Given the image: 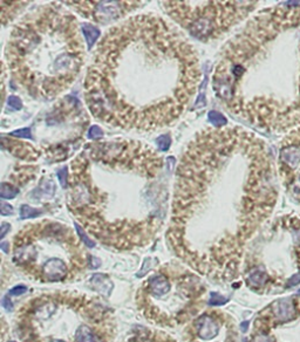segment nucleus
Wrapping results in <instances>:
<instances>
[{"instance_id":"31","label":"nucleus","mask_w":300,"mask_h":342,"mask_svg":"<svg viewBox=\"0 0 300 342\" xmlns=\"http://www.w3.org/2000/svg\"><path fill=\"white\" fill-rule=\"evenodd\" d=\"M298 284H300V273L295 274V276H292L289 280H287L286 289H291V287L297 286Z\"/></svg>"},{"instance_id":"32","label":"nucleus","mask_w":300,"mask_h":342,"mask_svg":"<svg viewBox=\"0 0 300 342\" xmlns=\"http://www.w3.org/2000/svg\"><path fill=\"white\" fill-rule=\"evenodd\" d=\"M12 211H13V209H12V206L9 205V204L5 203V202H1V213H2V216L9 215V213H12Z\"/></svg>"},{"instance_id":"33","label":"nucleus","mask_w":300,"mask_h":342,"mask_svg":"<svg viewBox=\"0 0 300 342\" xmlns=\"http://www.w3.org/2000/svg\"><path fill=\"white\" fill-rule=\"evenodd\" d=\"M2 306H4V308L6 311H12V303L9 301V296L6 295L4 296V299H2Z\"/></svg>"},{"instance_id":"5","label":"nucleus","mask_w":300,"mask_h":342,"mask_svg":"<svg viewBox=\"0 0 300 342\" xmlns=\"http://www.w3.org/2000/svg\"><path fill=\"white\" fill-rule=\"evenodd\" d=\"M79 22L56 2L39 5L12 28L5 63L12 81L39 100H53L71 87L85 65Z\"/></svg>"},{"instance_id":"1","label":"nucleus","mask_w":300,"mask_h":342,"mask_svg":"<svg viewBox=\"0 0 300 342\" xmlns=\"http://www.w3.org/2000/svg\"><path fill=\"white\" fill-rule=\"evenodd\" d=\"M276 197L265 143L239 127H209L178 163L168 237L177 253L202 268L235 260L239 246Z\"/></svg>"},{"instance_id":"20","label":"nucleus","mask_w":300,"mask_h":342,"mask_svg":"<svg viewBox=\"0 0 300 342\" xmlns=\"http://www.w3.org/2000/svg\"><path fill=\"white\" fill-rule=\"evenodd\" d=\"M41 215V211L33 209L30 205H22L20 207V219H31Z\"/></svg>"},{"instance_id":"21","label":"nucleus","mask_w":300,"mask_h":342,"mask_svg":"<svg viewBox=\"0 0 300 342\" xmlns=\"http://www.w3.org/2000/svg\"><path fill=\"white\" fill-rule=\"evenodd\" d=\"M18 194V189L13 187L12 184L7 183V182H4L1 184V198H6V199H12L17 196Z\"/></svg>"},{"instance_id":"2","label":"nucleus","mask_w":300,"mask_h":342,"mask_svg":"<svg viewBox=\"0 0 300 342\" xmlns=\"http://www.w3.org/2000/svg\"><path fill=\"white\" fill-rule=\"evenodd\" d=\"M197 50L178 28L155 13L109 28L85 79V100L101 122L151 132L182 116L200 87Z\"/></svg>"},{"instance_id":"14","label":"nucleus","mask_w":300,"mask_h":342,"mask_svg":"<svg viewBox=\"0 0 300 342\" xmlns=\"http://www.w3.org/2000/svg\"><path fill=\"white\" fill-rule=\"evenodd\" d=\"M150 292L154 295H164L170 290V284L169 280L164 276H155L149 280Z\"/></svg>"},{"instance_id":"38","label":"nucleus","mask_w":300,"mask_h":342,"mask_svg":"<svg viewBox=\"0 0 300 342\" xmlns=\"http://www.w3.org/2000/svg\"><path fill=\"white\" fill-rule=\"evenodd\" d=\"M50 342H65V341H62V340H53V341H50Z\"/></svg>"},{"instance_id":"18","label":"nucleus","mask_w":300,"mask_h":342,"mask_svg":"<svg viewBox=\"0 0 300 342\" xmlns=\"http://www.w3.org/2000/svg\"><path fill=\"white\" fill-rule=\"evenodd\" d=\"M76 342H99L97 335L87 325H81L75 332Z\"/></svg>"},{"instance_id":"17","label":"nucleus","mask_w":300,"mask_h":342,"mask_svg":"<svg viewBox=\"0 0 300 342\" xmlns=\"http://www.w3.org/2000/svg\"><path fill=\"white\" fill-rule=\"evenodd\" d=\"M81 32L85 35V39L87 41L88 49H92L95 41L100 37V30L98 27L93 26L92 24H82L81 25Z\"/></svg>"},{"instance_id":"12","label":"nucleus","mask_w":300,"mask_h":342,"mask_svg":"<svg viewBox=\"0 0 300 342\" xmlns=\"http://www.w3.org/2000/svg\"><path fill=\"white\" fill-rule=\"evenodd\" d=\"M272 312L279 322H286L296 318V306L291 298H282L274 301Z\"/></svg>"},{"instance_id":"15","label":"nucleus","mask_w":300,"mask_h":342,"mask_svg":"<svg viewBox=\"0 0 300 342\" xmlns=\"http://www.w3.org/2000/svg\"><path fill=\"white\" fill-rule=\"evenodd\" d=\"M91 284L97 291H99L101 294H104L106 296H109L111 291H113V283H111L109 278L103 274H95L92 277Z\"/></svg>"},{"instance_id":"16","label":"nucleus","mask_w":300,"mask_h":342,"mask_svg":"<svg viewBox=\"0 0 300 342\" xmlns=\"http://www.w3.org/2000/svg\"><path fill=\"white\" fill-rule=\"evenodd\" d=\"M267 279L269 277L264 268H256L248 276V284L252 287H261L266 284Z\"/></svg>"},{"instance_id":"26","label":"nucleus","mask_w":300,"mask_h":342,"mask_svg":"<svg viewBox=\"0 0 300 342\" xmlns=\"http://www.w3.org/2000/svg\"><path fill=\"white\" fill-rule=\"evenodd\" d=\"M102 136H103V130H102L100 127L93 126L91 128V129H89V132H88L89 139L95 140V139H100V137H102Z\"/></svg>"},{"instance_id":"25","label":"nucleus","mask_w":300,"mask_h":342,"mask_svg":"<svg viewBox=\"0 0 300 342\" xmlns=\"http://www.w3.org/2000/svg\"><path fill=\"white\" fill-rule=\"evenodd\" d=\"M28 291V289L26 286H24V285H18V286H15L13 287L12 290H9L8 291V293H7V295L8 296H17V295H22L24 293H26Z\"/></svg>"},{"instance_id":"3","label":"nucleus","mask_w":300,"mask_h":342,"mask_svg":"<svg viewBox=\"0 0 300 342\" xmlns=\"http://www.w3.org/2000/svg\"><path fill=\"white\" fill-rule=\"evenodd\" d=\"M158 152L136 140L92 142L71 163L68 205L108 245L148 243L163 223L168 189Z\"/></svg>"},{"instance_id":"10","label":"nucleus","mask_w":300,"mask_h":342,"mask_svg":"<svg viewBox=\"0 0 300 342\" xmlns=\"http://www.w3.org/2000/svg\"><path fill=\"white\" fill-rule=\"evenodd\" d=\"M41 273L49 281H60L65 279L68 273V266L61 258H53L45 261L40 267Z\"/></svg>"},{"instance_id":"29","label":"nucleus","mask_w":300,"mask_h":342,"mask_svg":"<svg viewBox=\"0 0 300 342\" xmlns=\"http://www.w3.org/2000/svg\"><path fill=\"white\" fill-rule=\"evenodd\" d=\"M11 135L12 136H17V137H28V139H32L31 128H25V129L17 130V132L12 133Z\"/></svg>"},{"instance_id":"36","label":"nucleus","mask_w":300,"mask_h":342,"mask_svg":"<svg viewBox=\"0 0 300 342\" xmlns=\"http://www.w3.org/2000/svg\"><path fill=\"white\" fill-rule=\"evenodd\" d=\"M249 325H250V322L249 321H244V322H242V325H241V329L243 332H247L248 331V328H249Z\"/></svg>"},{"instance_id":"24","label":"nucleus","mask_w":300,"mask_h":342,"mask_svg":"<svg viewBox=\"0 0 300 342\" xmlns=\"http://www.w3.org/2000/svg\"><path fill=\"white\" fill-rule=\"evenodd\" d=\"M75 229H76V232H78L79 237L81 238V241L85 243V245H86V246H88L89 248L94 247V246H95V243H94L93 241H92V239L89 238L87 235H86L85 231H84V229H82L81 226L79 225V224H75Z\"/></svg>"},{"instance_id":"6","label":"nucleus","mask_w":300,"mask_h":342,"mask_svg":"<svg viewBox=\"0 0 300 342\" xmlns=\"http://www.w3.org/2000/svg\"><path fill=\"white\" fill-rule=\"evenodd\" d=\"M162 7L195 39L221 38L256 7L253 1H163Z\"/></svg>"},{"instance_id":"23","label":"nucleus","mask_w":300,"mask_h":342,"mask_svg":"<svg viewBox=\"0 0 300 342\" xmlns=\"http://www.w3.org/2000/svg\"><path fill=\"white\" fill-rule=\"evenodd\" d=\"M155 142L161 151H167V150L170 148L171 139L169 135H162V136H159L158 139H156Z\"/></svg>"},{"instance_id":"7","label":"nucleus","mask_w":300,"mask_h":342,"mask_svg":"<svg viewBox=\"0 0 300 342\" xmlns=\"http://www.w3.org/2000/svg\"><path fill=\"white\" fill-rule=\"evenodd\" d=\"M82 17L99 24H108L141 7V1H67Z\"/></svg>"},{"instance_id":"40","label":"nucleus","mask_w":300,"mask_h":342,"mask_svg":"<svg viewBox=\"0 0 300 342\" xmlns=\"http://www.w3.org/2000/svg\"><path fill=\"white\" fill-rule=\"evenodd\" d=\"M8 342H14V341H8Z\"/></svg>"},{"instance_id":"13","label":"nucleus","mask_w":300,"mask_h":342,"mask_svg":"<svg viewBox=\"0 0 300 342\" xmlns=\"http://www.w3.org/2000/svg\"><path fill=\"white\" fill-rule=\"evenodd\" d=\"M28 4L27 1H2L1 7H2V25L5 24L6 20L8 19V22L17 15L22 8Z\"/></svg>"},{"instance_id":"11","label":"nucleus","mask_w":300,"mask_h":342,"mask_svg":"<svg viewBox=\"0 0 300 342\" xmlns=\"http://www.w3.org/2000/svg\"><path fill=\"white\" fill-rule=\"evenodd\" d=\"M197 335L204 341H210L218 335L219 324L211 315L203 314L196 321Z\"/></svg>"},{"instance_id":"8","label":"nucleus","mask_w":300,"mask_h":342,"mask_svg":"<svg viewBox=\"0 0 300 342\" xmlns=\"http://www.w3.org/2000/svg\"><path fill=\"white\" fill-rule=\"evenodd\" d=\"M279 164L284 182L300 199V129L285 140L279 152Z\"/></svg>"},{"instance_id":"37","label":"nucleus","mask_w":300,"mask_h":342,"mask_svg":"<svg viewBox=\"0 0 300 342\" xmlns=\"http://www.w3.org/2000/svg\"><path fill=\"white\" fill-rule=\"evenodd\" d=\"M8 245H9L8 243H2V244H1L2 251H4V252H8V250H7V246H8Z\"/></svg>"},{"instance_id":"22","label":"nucleus","mask_w":300,"mask_h":342,"mask_svg":"<svg viewBox=\"0 0 300 342\" xmlns=\"http://www.w3.org/2000/svg\"><path fill=\"white\" fill-rule=\"evenodd\" d=\"M229 301V298L221 295L219 293H211L209 299V305L210 306H223Z\"/></svg>"},{"instance_id":"35","label":"nucleus","mask_w":300,"mask_h":342,"mask_svg":"<svg viewBox=\"0 0 300 342\" xmlns=\"http://www.w3.org/2000/svg\"><path fill=\"white\" fill-rule=\"evenodd\" d=\"M9 228H11V226H9V224L2 223V225H1V236H0V238L4 239L6 232H7V229H9Z\"/></svg>"},{"instance_id":"27","label":"nucleus","mask_w":300,"mask_h":342,"mask_svg":"<svg viewBox=\"0 0 300 342\" xmlns=\"http://www.w3.org/2000/svg\"><path fill=\"white\" fill-rule=\"evenodd\" d=\"M8 105L11 108H13L15 110H20L22 108V102L19 98L17 97H9L8 98Z\"/></svg>"},{"instance_id":"39","label":"nucleus","mask_w":300,"mask_h":342,"mask_svg":"<svg viewBox=\"0 0 300 342\" xmlns=\"http://www.w3.org/2000/svg\"><path fill=\"white\" fill-rule=\"evenodd\" d=\"M298 294H299V295H300V290H299V291H298Z\"/></svg>"},{"instance_id":"30","label":"nucleus","mask_w":300,"mask_h":342,"mask_svg":"<svg viewBox=\"0 0 300 342\" xmlns=\"http://www.w3.org/2000/svg\"><path fill=\"white\" fill-rule=\"evenodd\" d=\"M57 177H59V181H60V183H61L62 185V188H67V168H62L61 170H60L59 172H57Z\"/></svg>"},{"instance_id":"9","label":"nucleus","mask_w":300,"mask_h":342,"mask_svg":"<svg viewBox=\"0 0 300 342\" xmlns=\"http://www.w3.org/2000/svg\"><path fill=\"white\" fill-rule=\"evenodd\" d=\"M1 142L4 148L7 149L11 154L17 156V157H19L20 159L33 162V161H37L38 157L40 156L38 149L34 148L32 145H28V143H24V142H21V141H17V140L6 139L5 136L1 137Z\"/></svg>"},{"instance_id":"19","label":"nucleus","mask_w":300,"mask_h":342,"mask_svg":"<svg viewBox=\"0 0 300 342\" xmlns=\"http://www.w3.org/2000/svg\"><path fill=\"white\" fill-rule=\"evenodd\" d=\"M207 120H209V122L212 124V127H215V128L226 127V123H228V121H226L224 115L216 110L209 111V114H207Z\"/></svg>"},{"instance_id":"34","label":"nucleus","mask_w":300,"mask_h":342,"mask_svg":"<svg viewBox=\"0 0 300 342\" xmlns=\"http://www.w3.org/2000/svg\"><path fill=\"white\" fill-rule=\"evenodd\" d=\"M253 342H272L270 337H267V335H264V334H260L258 335V337L254 338Z\"/></svg>"},{"instance_id":"4","label":"nucleus","mask_w":300,"mask_h":342,"mask_svg":"<svg viewBox=\"0 0 300 342\" xmlns=\"http://www.w3.org/2000/svg\"><path fill=\"white\" fill-rule=\"evenodd\" d=\"M299 43L300 9L274 7L254 15L219 53L212 75L217 98L261 129L277 132L300 123V98L282 70Z\"/></svg>"},{"instance_id":"28","label":"nucleus","mask_w":300,"mask_h":342,"mask_svg":"<svg viewBox=\"0 0 300 342\" xmlns=\"http://www.w3.org/2000/svg\"><path fill=\"white\" fill-rule=\"evenodd\" d=\"M151 263H152V259L147 258L145 260V263H143V266L141 268V271H140V272L136 274V277L141 278L143 276H146V274L148 273V271L150 270V268H151Z\"/></svg>"}]
</instances>
